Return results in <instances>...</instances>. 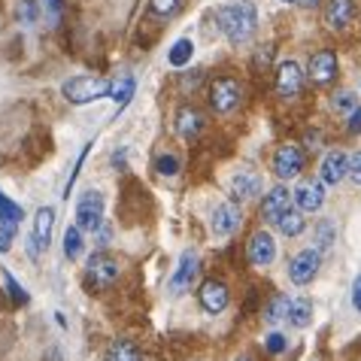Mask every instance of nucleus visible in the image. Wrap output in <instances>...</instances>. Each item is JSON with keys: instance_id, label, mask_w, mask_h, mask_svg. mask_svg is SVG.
<instances>
[{"instance_id": "40", "label": "nucleus", "mask_w": 361, "mask_h": 361, "mask_svg": "<svg viewBox=\"0 0 361 361\" xmlns=\"http://www.w3.org/2000/svg\"><path fill=\"white\" fill-rule=\"evenodd\" d=\"M200 70H192V76H183V88H197V82H200Z\"/></svg>"}, {"instance_id": "21", "label": "nucleus", "mask_w": 361, "mask_h": 361, "mask_svg": "<svg viewBox=\"0 0 361 361\" xmlns=\"http://www.w3.org/2000/svg\"><path fill=\"white\" fill-rule=\"evenodd\" d=\"M258 192H262V179L255 173H249V170H240V173H234V179H231V195L237 200H249Z\"/></svg>"}, {"instance_id": "23", "label": "nucleus", "mask_w": 361, "mask_h": 361, "mask_svg": "<svg viewBox=\"0 0 361 361\" xmlns=\"http://www.w3.org/2000/svg\"><path fill=\"white\" fill-rule=\"evenodd\" d=\"M276 228H279V234H286V237H298V234H304L307 219L300 209H288V213H283L276 219Z\"/></svg>"}, {"instance_id": "1", "label": "nucleus", "mask_w": 361, "mask_h": 361, "mask_svg": "<svg viewBox=\"0 0 361 361\" xmlns=\"http://www.w3.org/2000/svg\"><path fill=\"white\" fill-rule=\"evenodd\" d=\"M216 22H219V31L228 37V43L231 46H240V43H246V39L255 34V27H258V9H255L252 0L228 4V6H219L216 9Z\"/></svg>"}, {"instance_id": "35", "label": "nucleus", "mask_w": 361, "mask_h": 361, "mask_svg": "<svg viewBox=\"0 0 361 361\" xmlns=\"http://www.w3.org/2000/svg\"><path fill=\"white\" fill-rule=\"evenodd\" d=\"M349 179H353L355 185H361V149L349 155Z\"/></svg>"}, {"instance_id": "4", "label": "nucleus", "mask_w": 361, "mask_h": 361, "mask_svg": "<svg viewBox=\"0 0 361 361\" xmlns=\"http://www.w3.org/2000/svg\"><path fill=\"white\" fill-rule=\"evenodd\" d=\"M319 264H322V252L319 249H300L292 258V264H288V276H292L295 286H307L316 279Z\"/></svg>"}, {"instance_id": "20", "label": "nucleus", "mask_w": 361, "mask_h": 361, "mask_svg": "<svg viewBox=\"0 0 361 361\" xmlns=\"http://www.w3.org/2000/svg\"><path fill=\"white\" fill-rule=\"evenodd\" d=\"M200 128H204V116L195 106H183L176 113V134L183 140H195L200 134Z\"/></svg>"}, {"instance_id": "31", "label": "nucleus", "mask_w": 361, "mask_h": 361, "mask_svg": "<svg viewBox=\"0 0 361 361\" xmlns=\"http://www.w3.org/2000/svg\"><path fill=\"white\" fill-rule=\"evenodd\" d=\"M4 286H6L9 298H13V304H27V292H25V286H18V283H16V276L9 274V270H4Z\"/></svg>"}, {"instance_id": "38", "label": "nucleus", "mask_w": 361, "mask_h": 361, "mask_svg": "<svg viewBox=\"0 0 361 361\" xmlns=\"http://www.w3.org/2000/svg\"><path fill=\"white\" fill-rule=\"evenodd\" d=\"M46 16L49 22H58L61 18V0H46Z\"/></svg>"}, {"instance_id": "24", "label": "nucleus", "mask_w": 361, "mask_h": 361, "mask_svg": "<svg viewBox=\"0 0 361 361\" xmlns=\"http://www.w3.org/2000/svg\"><path fill=\"white\" fill-rule=\"evenodd\" d=\"M288 322H292L295 328H307L310 322H313V300H310V298L292 300V313H288Z\"/></svg>"}, {"instance_id": "37", "label": "nucleus", "mask_w": 361, "mask_h": 361, "mask_svg": "<svg viewBox=\"0 0 361 361\" xmlns=\"http://www.w3.org/2000/svg\"><path fill=\"white\" fill-rule=\"evenodd\" d=\"M346 131H349V134H361V106H355V109H353V113H349Z\"/></svg>"}, {"instance_id": "11", "label": "nucleus", "mask_w": 361, "mask_h": 361, "mask_svg": "<svg viewBox=\"0 0 361 361\" xmlns=\"http://www.w3.org/2000/svg\"><path fill=\"white\" fill-rule=\"evenodd\" d=\"M292 200H295V192H288L286 185H274V188H270V192L264 195L262 216L267 219V222H274V225H276V219L292 209Z\"/></svg>"}, {"instance_id": "39", "label": "nucleus", "mask_w": 361, "mask_h": 361, "mask_svg": "<svg viewBox=\"0 0 361 361\" xmlns=\"http://www.w3.org/2000/svg\"><path fill=\"white\" fill-rule=\"evenodd\" d=\"M353 307L361 313V274L355 276V283H353Z\"/></svg>"}, {"instance_id": "18", "label": "nucleus", "mask_w": 361, "mask_h": 361, "mask_svg": "<svg viewBox=\"0 0 361 361\" xmlns=\"http://www.w3.org/2000/svg\"><path fill=\"white\" fill-rule=\"evenodd\" d=\"M52 228H55V209L39 207L34 216V234H31L39 249H49V243H52Z\"/></svg>"}, {"instance_id": "19", "label": "nucleus", "mask_w": 361, "mask_h": 361, "mask_svg": "<svg viewBox=\"0 0 361 361\" xmlns=\"http://www.w3.org/2000/svg\"><path fill=\"white\" fill-rule=\"evenodd\" d=\"M22 219H25L22 207L13 204V200L0 192V234L16 237V231H18V225H22Z\"/></svg>"}, {"instance_id": "41", "label": "nucleus", "mask_w": 361, "mask_h": 361, "mask_svg": "<svg viewBox=\"0 0 361 361\" xmlns=\"http://www.w3.org/2000/svg\"><path fill=\"white\" fill-rule=\"evenodd\" d=\"M298 6H304V9H313V6H319V0H295Z\"/></svg>"}, {"instance_id": "43", "label": "nucleus", "mask_w": 361, "mask_h": 361, "mask_svg": "<svg viewBox=\"0 0 361 361\" xmlns=\"http://www.w3.org/2000/svg\"><path fill=\"white\" fill-rule=\"evenodd\" d=\"M286 4H288V0H286Z\"/></svg>"}, {"instance_id": "15", "label": "nucleus", "mask_w": 361, "mask_h": 361, "mask_svg": "<svg viewBox=\"0 0 361 361\" xmlns=\"http://www.w3.org/2000/svg\"><path fill=\"white\" fill-rule=\"evenodd\" d=\"M310 79L313 82H331V79L337 76V55L328 52V49H322V52H316L313 58H310Z\"/></svg>"}, {"instance_id": "28", "label": "nucleus", "mask_w": 361, "mask_h": 361, "mask_svg": "<svg viewBox=\"0 0 361 361\" xmlns=\"http://www.w3.org/2000/svg\"><path fill=\"white\" fill-rule=\"evenodd\" d=\"M292 313V298L288 295H276L274 300L267 304V322H283Z\"/></svg>"}, {"instance_id": "13", "label": "nucleus", "mask_w": 361, "mask_h": 361, "mask_svg": "<svg viewBox=\"0 0 361 361\" xmlns=\"http://www.w3.org/2000/svg\"><path fill=\"white\" fill-rule=\"evenodd\" d=\"M240 207L237 204H219L213 209V219H209V228H213L216 237H231L240 228Z\"/></svg>"}, {"instance_id": "10", "label": "nucleus", "mask_w": 361, "mask_h": 361, "mask_svg": "<svg viewBox=\"0 0 361 361\" xmlns=\"http://www.w3.org/2000/svg\"><path fill=\"white\" fill-rule=\"evenodd\" d=\"M304 88V70L298 61H283L276 67V92L283 97H295Z\"/></svg>"}, {"instance_id": "25", "label": "nucleus", "mask_w": 361, "mask_h": 361, "mask_svg": "<svg viewBox=\"0 0 361 361\" xmlns=\"http://www.w3.org/2000/svg\"><path fill=\"white\" fill-rule=\"evenodd\" d=\"M192 55H195L192 39H176V43L170 46V52H167V61H170V67H185L188 61H192Z\"/></svg>"}, {"instance_id": "33", "label": "nucleus", "mask_w": 361, "mask_h": 361, "mask_svg": "<svg viewBox=\"0 0 361 361\" xmlns=\"http://www.w3.org/2000/svg\"><path fill=\"white\" fill-rule=\"evenodd\" d=\"M331 106H334V113H353L358 104H355L353 92H340V94H334V100H331Z\"/></svg>"}, {"instance_id": "16", "label": "nucleus", "mask_w": 361, "mask_h": 361, "mask_svg": "<svg viewBox=\"0 0 361 361\" xmlns=\"http://www.w3.org/2000/svg\"><path fill=\"white\" fill-rule=\"evenodd\" d=\"M295 204H298L300 213H316V209L325 204V188H322V183H300L295 188Z\"/></svg>"}, {"instance_id": "14", "label": "nucleus", "mask_w": 361, "mask_h": 361, "mask_svg": "<svg viewBox=\"0 0 361 361\" xmlns=\"http://www.w3.org/2000/svg\"><path fill=\"white\" fill-rule=\"evenodd\" d=\"M246 255H249V262H252L255 267H267V264L276 258V243H274V237H270L267 231H258V234H252Z\"/></svg>"}, {"instance_id": "42", "label": "nucleus", "mask_w": 361, "mask_h": 361, "mask_svg": "<svg viewBox=\"0 0 361 361\" xmlns=\"http://www.w3.org/2000/svg\"><path fill=\"white\" fill-rule=\"evenodd\" d=\"M237 361H249V358H237Z\"/></svg>"}, {"instance_id": "34", "label": "nucleus", "mask_w": 361, "mask_h": 361, "mask_svg": "<svg viewBox=\"0 0 361 361\" xmlns=\"http://www.w3.org/2000/svg\"><path fill=\"white\" fill-rule=\"evenodd\" d=\"M179 9V0H152V13L155 16H173Z\"/></svg>"}, {"instance_id": "17", "label": "nucleus", "mask_w": 361, "mask_h": 361, "mask_svg": "<svg viewBox=\"0 0 361 361\" xmlns=\"http://www.w3.org/2000/svg\"><path fill=\"white\" fill-rule=\"evenodd\" d=\"M355 16V0H328L325 6V25L331 31H337V27H346L353 22Z\"/></svg>"}, {"instance_id": "32", "label": "nucleus", "mask_w": 361, "mask_h": 361, "mask_svg": "<svg viewBox=\"0 0 361 361\" xmlns=\"http://www.w3.org/2000/svg\"><path fill=\"white\" fill-rule=\"evenodd\" d=\"M155 170H158L161 176H176V173H179V158H176V155H158Z\"/></svg>"}, {"instance_id": "30", "label": "nucleus", "mask_w": 361, "mask_h": 361, "mask_svg": "<svg viewBox=\"0 0 361 361\" xmlns=\"http://www.w3.org/2000/svg\"><path fill=\"white\" fill-rule=\"evenodd\" d=\"M16 16H18V22L22 25H37V18H39V4L37 0H18V9H16Z\"/></svg>"}, {"instance_id": "3", "label": "nucleus", "mask_w": 361, "mask_h": 361, "mask_svg": "<svg viewBox=\"0 0 361 361\" xmlns=\"http://www.w3.org/2000/svg\"><path fill=\"white\" fill-rule=\"evenodd\" d=\"M106 219H104V195L100 192H85L82 197L76 200V225L82 228V231H94L104 225Z\"/></svg>"}, {"instance_id": "6", "label": "nucleus", "mask_w": 361, "mask_h": 361, "mask_svg": "<svg viewBox=\"0 0 361 361\" xmlns=\"http://www.w3.org/2000/svg\"><path fill=\"white\" fill-rule=\"evenodd\" d=\"M118 262L109 252H94L92 258H88V276H92V283L94 286H100V288H106V286H113L116 279H118Z\"/></svg>"}, {"instance_id": "7", "label": "nucleus", "mask_w": 361, "mask_h": 361, "mask_svg": "<svg viewBox=\"0 0 361 361\" xmlns=\"http://www.w3.org/2000/svg\"><path fill=\"white\" fill-rule=\"evenodd\" d=\"M300 170H304V152H300L298 146L286 143V146H279L274 152V173H276V179H295Z\"/></svg>"}, {"instance_id": "29", "label": "nucleus", "mask_w": 361, "mask_h": 361, "mask_svg": "<svg viewBox=\"0 0 361 361\" xmlns=\"http://www.w3.org/2000/svg\"><path fill=\"white\" fill-rule=\"evenodd\" d=\"M313 240H316L319 252H328L331 243H334V225H331L328 219H322V222L316 225V231H313Z\"/></svg>"}, {"instance_id": "26", "label": "nucleus", "mask_w": 361, "mask_h": 361, "mask_svg": "<svg viewBox=\"0 0 361 361\" xmlns=\"http://www.w3.org/2000/svg\"><path fill=\"white\" fill-rule=\"evenodd\" d=\"M64 255L70 258V262H76V258L82 255V228L79 225L64 231Z\"/></svg>"}, {"instance_id": "5", "label": "nucleus", "mask_w": 361, "mask_h": 361, "mask_svg": "<svg viewBox=\"0 0 361 361\" xmlns=\"http://www.w3.org/2000/svg\"><path fill=\"white\" fill-rule=\"evenodd\" d=\"M240 97H243V92H240L237 79L222 76L209 85V106H213L216 113H231V109L240 104Z\"/></svg>"}, {"instance_id": "36", "label": "nucleus", "mask_w": 361, "mask_h": 361, "mask_svg": "<svg viewBox=\"0 0 361 361\" xmlns=\"http://www.w3.org/2000/svg\"><path fill=\"white\" fill-rule=\"evenodd\" d=\"M267 349H270L274 355H279V353L286 349V337H283V334H276V331H274V334L267 337Z\"/></svg>"}, {"instance_id": "12", "label": "nucleus", "mask_w": 361, "mask_h": 361, "mask_svg": "<svg viewBox=\"0 0 361 361\" xmlns=\"http://www.w3.org/2000/svg\"><path fill=\"white\" fill-rule=\"evenodd\" d=\"M197 298H200V307H204V313L216 316V313H222V310L228 307V286L219 283V279H207V283L200 286Z\"/></svg>"}, {"instance_id": "8", "label": "nucleus", "mask_w": 361, "mask_h": 361, "mask_svg": "<svg viewBox=\"0 0 361 361\" xmlns=\"http://www.w3.org/2000/svg\"><path fill=\"white\" fill-rule=\"evenodd\" d=\"M195 276H197V255L192 252V249H185V252L179 255V264L173 270V276H170V292L173 295L188 292L192 283H195Z\"/></svg>"}, {"instance_id": "22", "label": "nucleus", "mask_w": 361, "mask_h": 361, "mask_svg": "<svg viewBox=\"0 0 361 361\" xmlns=\"http://www.w3.org/2000/svg\"><path fill=\"white\" fill-rule=\"evenodd\" d=\"M104 361H140V349L131 340H113V343L106 346Z\"/></svg>"}, {"instance_id": "27", "label": "nucleus", "mask_w": 361, "mask_h": 361, "mask_svg": "<svg viewBox=\"0 0 361 361\" xmlns=\"http://www.w3.org/2000/svg\"><path fill=\"white\" fill-rule=\"evenodd\" d=\"M109 97L118 104V109H122L128 100L134 97V76H122V79H116L113 88H109Z\"/></svg>"}, {"instance_id": "9", "label": "nucleus", "mask_w": 361, "mask_h": 361, "mask_svg": "<svg viewBox=\"0 0 361 361\" xmlns=\"http://www.w3.org/2000/svg\"><path fill=\"white\" fill-rule=\"evenodd\" d=\"M319 176H322L325 185L343 183L349 176V155L340 152V149H331V152L322 158V164H319Z\"/></svg>"}, {"instance_id": "2", "label": "nucleus", "mask_w": 361, "mask_h": 361, "mask_svg": "<svg viewBox=\"0 0 361 361\" xmlns=\"http://www.w3.org/2000/svg\"><path fill=\"white\" fill-rule=\"evenodd\" d=\"M109 88L113 82L109 79H100V76H73L61 85V94L70 100L73 106H85V104H94L100 97H109Z\"/></svg>"}]
</instances>
